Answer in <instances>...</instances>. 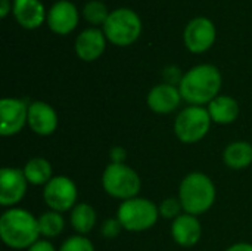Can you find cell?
<instances>
[{"label": "cell", "instance_id": "cell-3", "mask_svg": "<svg viewBox=\"0 0 252 251\" xmlns=\"http://www.w3.org/2000/svg\"><path fill=\"white\" fill-rule=\"evenodd\" d=\"M179 200L188 215H201L211 209L216 200V188L213 180L204 173H190L182 183Z\"/></svg>", "mask_w": 252, "mask_h": 251}, {"label": "cell", "instance_id": "cell-20", "mask_svg": "<svg viewBox=\"0 0 252 251\" xmlns=\"http://www.w3.org/2000/svg\"><path fill=\"white\" fill-rule=\"evenodd\" d=\"M24 175L27 178V182L32 185H44L49 183L52 179V166L47 160L37 157L25 164Z\"/></svg>", "mask_w": 252, "mask_h": 251}, {"label": "cell", "instance_id": "cell-9", "mask_svg": "<svg viewBox=\"0 0 252 251\" xmlns=\"http://www.w3.org/2000/svg\"><path fill=\"white\" fill-rule=\"evenodd\" d=\"M216 25L211 19L205 16L193 18L185 28L183 40L185 46L192 53H204L207 52L216 41Z\"/></svg>", "mask_w": 252, "mask_h": 251}, {"label": "cell", "instance_id": "cell-14", "mask_svg": "<svg viewBox=\"0 0 252 251\" xmlns=\"http://www.w3.org/2000/svg\"><path fill=\"white\" fill-rule=\"evenodd\" d=\"M28 124L34 133L49 136L58 127V115L49 104L35 101L28 105Z\"/></svg>", "mask_w": 252, "mask_h": 251}, {"label": "cell", "instance_id": "cell-10", "mask_svg": "<svg viewBox=\"0 0 252 251\" xmlns=\"http://www.w3.org/2000/svg\"><path fill=\"white\" fill-rule=\"evenodd\" d=\"M0 135L12 136L22 130L28 123V105L22 99L4 98L0 101Z\"/></svg>", "mask_w": 252, "mask_h": 251}, {"label": "cell", "instance_id": "cell-28", "mask_svg": "<svg viewBox=\"0 0 252 251\" xmlns=\"http://www.w3.org/2000/svg\"><path fill=\"white\" fill-rule=\"evenodd\" d=\"M28 251H56L55 250V247L49 243V241H44V240H41V241H37L35 244H32Z\"/></svg>", "mask_w": 252, "mask_h": 251}, {"label": "cell", "instance_id": "cell-27", "mask_svg": "<svg viewBox=\"0 0 252 251\" xmlns=\"http://www.w3.org/2000/svg\"><path fill=\"white\" fill-rule=\"evenodd\" d=\"M126 155H127V152H126V149L121 148V146H115V148H112V151H111V160H112V163H115V164H124Z\"/></svg>", "mask_w": 252, "mask_h": 251}, {"label": "cell", "instance_id": "cell-21", "mask_svg": "<svg viewBox=\"0 0 252 251\" xmlns=\"http://www.w3.org/2000/svg\"><path fill=\"white\" fill-rule=\"evenodd\" d=\"M72 228L80 234H89L96 223V212L90 204L80 203L71 212Z\"/></svg>", "mask_w": 252, "mask_h": 251}, {"label": "cell", "instance_id": "cell-23", "mask_svg": "<svg viewBox=\"0 0 252 251\" xmlns=\"http://www.w3.org/2000/svg\"><path fill=\"white\" fill-rule=\"evenodd\" d=\"M83 16L89 24L93 25H103L109 16L108 7L103 1L100 0H90L86 3L84 9H83Z\"/></svg>", "mask_w": 252, "mask_h": 251}, {"label": "cell", "instance_id": "cell-26", "mask_svg": "<svg viewBox=\"0 0 252 251\" xmlns=\"http://www.w3.org/2000/svg\"><path fill=\"white\" fill-rule=\"evenodd\" d=\"M121 223L120 220H115V219H109L106 220L103 225H102V235L105 238H115L118 234H120V229H121Z\"/></svg>", "mask_w": 252, "mask_h": 251}, {"label": "cell", "instance_id": "cell-4", "mask_svg": "<svg viewBox=\"0 0 252 251\" xmlns=\"http://www.w3.org/2000/svg\"><path fill=\"white\" fill-rule=\"evenodd\" d=\"M103 33L112 44L121 47L130 46L142 34V19L134 10L118 7L109 12V16L103 24Z\"/></svg>", "mask_w": 252, "mask_h": 251}, {"label": "cell", "instance_id": "cell-30", "mask_svg": "<svg viewBox=\"0 0 252 251\" xmlns=\"http://www.w3.org/2000/svg\"><path fill=\"white\" fill-rule=\"evenodd\" d=\"M226 251H252V246L251 244L241 243V244H235V246L229 247Z\"/></svg>", "mask_w": 252, "mask_h": 251}, {"label": "cell", "instance_id": "cell-29", "mask_svg": "<svg viewBox=\"0 0 252 251\" xmlns=\"http://www.w3.org/2000/svg\"><path fill=\"white\" fill-rule=\"evenodd\" d=\"M12 6H13V3L10 0H0V16L6 18L7 13L12 10Z\"/></svg>", "mask_w": 252, "mask_h": 251}, {"label": "cell", "instance_id": "cell-22", "mask_svg": "<svg viewBox=\"0 0 252 251\" xmlns=\"http://www.w3.org/2000/svg\"><path fill=\"white\" fill-rule=\"evenodd\" d=\"M40 235L46 238H55L63 231V217L58 212L43 213L38 219Z\"/></svg>", "mask_w": 252, "mask_h": 251}, {"label": "cell", "instance_id": "cell-2", "mask_svg": "<svg viewBox=\"0 0 252 251\" xmlns=\"http://www.w3.org/2000/svg\"><path fill=\"white\" fill-rule=\"evenodd\" d=\"M0 237L10 249H30L40 237L38 220L27 210L10 209L0 217Z\"/></svg>", "mask_w": 252, "mask_h": 251}, {"label": "cell", "instance_id": "cell-8", "mask_svg": "<svg viewBox=\"0 0 252 251\" xmlns=\"http://www.w3.org/2000/svg\"><path fill=\"white\" fill-rule=\"evenodd\" d=\"M43 197L46 204L53 212H68L77 201V188L69 178L56 176L52 178L49 183H46Z\"/></svg>", "mask_w": 252, "mask_h": 251}, {"label": "cell", "instance_id": "cell-6", "mask_svg": "<svg viewBox=\"0 0 252 251\" xmlns=\"http://www.w3.org/2000/svg\"><path fill=\"white\" fill-rule=\"evenodd\" d=\"M102 185L111 197L131 200L140 191V178L131 167L112 163L103 172Z\"/></svg>", "mask_w": 252, "mask_h": 251}, {"label": "cell", "instance_id": "cell-24", "mask_svg": "<svg viewBox=\"0 0 252 251\" xmlns=\"http://www.w3.org/2000/svg\"><path fill=\"white\" fill-rule=\"evenodd\" d=\"M59 251H94V247H93L90 240L80 237V235H75V237L68 238L62 244Z\"/></svg>", "mask_w": 252, "mask_h": 251}, {"label": "cell", "instance_id": "cell-18", "mask_svg": "<svg viewBox=\"0 0 252 251\" xmlns=\"http://www.w3.org/2000/svg\"><path fill=\"white\" fill-rule=\"evenodd\" d=\"M208 112L214 123L230 124L239 114V105L232 96H217L208 104Z\"/></svg>", "mask_w": 252, "mask_h": 251}, {"label": "cell", "instance_id": "cell-5", "mask_svg": "<svg viewBox=\"0 0 252 251\" xmlns=\"http://www.w3.org/2000/svg\"><path fill=\"white\" fill-rule=\"evenodd\" d=\"M159 216L157 206L146 198L126 200L118 209V220L121 226L131 232H140L152 228Z\"/></svg>", "mask_w": 252, "mask_h": 251}, {"label": "cell", "instance_id": "cell-15", "mask_svg": "<svg viewBox=\"0 0 252 251\" xmlns=\"http://www.w3.org/2000/svg\"><path fill=\"white\" fill-rule=\"evenodd\" d=\"M180 90L168 83L158 84L154 89H151L148 95V107L158 114H168L173 112L182 101Z\"/></svg>", "mask_w": 252, "mask_h": 251}, {"label": "cell", "instance_id": "cell-1", "mask_svg": "<svg viewBox=\"0 0 252 251\" xmlns=\"http://www.w3.org/2000/svg\"><path fill=\"white\" fill-rule=\"evenodd\" d=\"M221 87V74L217 67L210 64L196 65L189 70L180 84L179 90L182 98L192 105L210 104L217 98Z\"/></svg>", "mask_w": 252, "mask_h": 251}, {"label": "cell", "instance_id": "cell-13", "mask_svg": "<svg viewBox=\"0 0 252 251\" xmlns=\"http://www.w3.org/2000/svg\"><path fill=\"white\" fill-rule=\"evenodd\" d=\"M106 36L103 30L87 28L78 34L75 38V53L80 59L86 62L96 61L100 58L106 47Z\"/></svg>", "mask_w": 252, "mask_h": 251}, {"label": "cell", "instance_id": "cell-16", "mask_svg": "<svg viewBox=\"0 0 252 251\" xmlns=\"http://www.w3.org/2000/svg\"><path fill=\"white\" fill-rule=\"evenodd\" d=\"M12 13L16 22L27 30L38 28L47 19L46 9L40 0H13Z\"/></svg>", "mask_w": 252, "mask_h": 251}, {"label": "cell", "instance_id": "cell-12", "mask_svg": "<svg viewBox=\"0 0 252 251\" xmlns=\"http://www.w3.org/2000/svg\"><path fill=\"white\" fill-rule=\"evenodd\" d=\"M49 28L59 36H66L78 25V10L69 0H59L47 12Z\"/></svg>", "mask_w": 252, "mask_h": 251}, {"label": "cell", "instance_id": "cell-17", "mask_svg": "<svg viewBox=\"0 0 252 251\" xmlns=\"http://www.w3.org/2000/svg\"><path fill=\"white\" fill-rule=\"evenodd\" d=\"M174 241L182 247H192L201 238V223L192 215H180L171 226Z\"/></svg>", "mask_w": 252, "mask_h": 251}, {"label": "cell", "instance_id": "cell-25", "mask_svg": "<svg viewBox=\"0 0 252 251\" xmlns=\"http://www.w3.org/2000/svg\"><path fill=\"white\" fill-rule=\"evenodd\" d=\"M180 209L182 207V203L180 200H176V198H167L161 203V207H159V215L165 219H177L179 217V213H180Z\"/></svg>", "mask_w": 252, "mask_h": 251}, {"label": "cell", "instance_id": "cell-19", "mask_svg": "<svg viewBox=\"0 0 252 251\" xmlns=\"http://www.w3.org/2000/svg\"><path fill=\"white\" fill-rule=\"evenodd\" d=\"M224 163L233 170H241L248 167L252 163V145L248 142L239 141L232 142L223 154Z\"/></svg>", "mask_w": 252, "mask_h": 251}, {"label": "cell", "instance_id": "cell-7", "mask_svg": "<svg viewBox=\"0 0 252 251\" xmlns=\"http://www.w3.org/2000/svg\"><path fill=\"white\" fill-rule=\"evenodd\" d=\"M211 117L208 109L192 105L185 108L176 118L174 132L177 138L185 143H195L201 141L210 130Z\"/></svg>", "mask_w": 252, "mask_h": 251}, {"label": "cell", "instance_id": "cell-11", "mask_svg": "<svg viewBox=\"0 0 252 251\" xmlns=\"http://www.w3.org/2000/svg\"><path fill=\"white\" fill-rule=\"evenodd\" d=\"M27 191V178L24 170L3 167L0 170V204L13 206L18 204Z\"/></svg>", "mask_w": 252, "mask_h": 251}]
</instances>
